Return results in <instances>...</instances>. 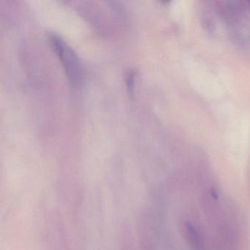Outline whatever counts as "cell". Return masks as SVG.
<instances>
[{"mask_svg":"<svg viewBox=\"0 0 250 250\" xmlns=\"http://www.w3.org/2000/svg\"><path fill=\"white\" fill-rule=\"evenodd\" d=\"M50 43L60 60L70 83L79 86L83 81V68L80 59L73 48L57 35H51Z\"/></svg>","mask_w":250,"mask_h":250,"instance_id":"6da1fadb","label":"cell"},{"mask_svg":"<svg viewBox=\"0 0 250 250\" xmlns=\"http://www.w3.org/2000/svg\"><path fill=\"white\" fill-rule=\"evenodd\" d=\"M203 23H204V27L209 33L214 34L215 32V23L213 20L212 17L209 15H204L203 17Z\"/></svg>","mask_w":250,"mask_h":250,"instance_id":"7a4b0ae2","label":"cell"},{"mask_svg":"<svg viewBox=\"0 0 250 250\" xmlns=\"http://www.w3.org/2000/svg\"><path fill=\"white\" fill-rule=\"evenodd\" d=\"M126 77V85H127L128 89L132 92V90L134 89V84H135V73L130 71L127 74Z\"/></svg>","mask_w":250,"mask_h":250,"instance_id":"3957f363","label":"cell"}]
</instances>
